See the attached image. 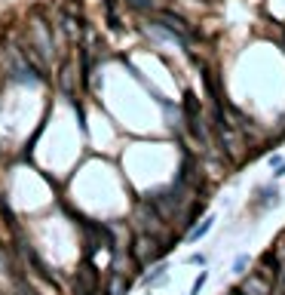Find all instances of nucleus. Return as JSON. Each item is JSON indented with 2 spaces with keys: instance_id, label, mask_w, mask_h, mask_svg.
<instances>
[{
  "instance_id": "1",
  "label": "nucleus",
  "mask_w": 285,
  "mask_h": 295,
  "mask_svg": "<svg viewBox=\"0 0 285 295\" xmlns=\"http://www.w3.org/2000/svg\"><path fill=\"white\" fill-rule=\"evenodd\" d=\"M159 22H162V25H166L169 31H175L181 43H187V40H193V28H190V25H187V22H184L181 16H175V13H169V10H162V13H159Z\"/></svg>"
},
{
  "instance_id": "2",
  "label": "nucleus",
  "mask_w": 285,
  "mask_h": 295,
  "mask_svg": "<svg viewBox=\"0 0 285 295\" xmlns=\"http://www.w3.org/2000/svg\"><path fill=\"white\" fill-rule=\"evenodd\" d=\"M239 295H276L270 280H261V274H252L239 283Z\"/></svg>"
},
{
  "instance_id": "3",
  "label": "nucleus",
  "mask_w": 285,
  "mask_h": 295,
  "mask_svg": "<svg viewBox=\"0 0 285 295\" xmlns=\"http://www.w3.org/2000/svg\"><path fill=\"white\" fill-rule=\"evenodd\" d=\"M276 184H264V188L258 191V206L261 209H270V206H276Z\"/></svg>"
},
{
  "instance_id": "4",
  "label": "nucleus",
  "mask_w": 285,
  "mask_h": 295,
  "mask_svg": "<svg viewBox=\"0 0 285 295\" xmlns=\"http://www.w3.org/2000/svg\"><path fill=\"white\" fill-rule=\"evenodd\" d=\"M129 289V280L120 274V271H113V277H110V283H107V295H123Z\"/></svg>"
},
{
  "instance_id": "5",
  "label": "nucleus",
  "mask_w": 285,
  "mask_h": 295,
  "mask_svg": "<svg viewBox=\"0 0 285 295\" xmlns=\"http://www.w3.org/2000/svg\"><path fill=\"white\" fill-rule=\"evenodd\" d=\"M212 221H215L212 215H209V218H202V221H199V225H196V228L190 231V240H199L202 234H209V231H212Z\"/></svg>"
},
{
  "instance_id": "6",
  "label": "nucleus",
  "mask_w": 285,
  "mask_h": 295,
  "mask_svg": "<svg viewBox=\"0 0 285 295\" xmlns=\"http://www.w3.org/2000/svg\"><path fill=\"white\" fill-rule=\"evenodd\" d=\"M156 280H166V265H159V268H153L147 277H144V286H150V283H156Z\"/></svg>"
},
{
  "instance_id": "7",
  "label": "nucleus",
  "mask_w": 285,
  "mask_h": 295,
  "mask_svg": "<svg viewBox=\"0 0 285 295\" xmlns=\"http://www.w3.org/2000/svg\"><path fill=\"white\" fill-rule=\"evenodd\" d=\"M246 268H249V255H239L233 262V274H246Z\"/></svg>"
},
{
  "instance_id": "8",
  "label": "nucleus",
  "mask_w": 285,
  "mask_h": 295,
  "mask_svg": "<svg viewBox=\"0 0 285 295\" xmlns=\"http://www.w3.org/2000/svg\"><path fill=\"white\" fill-rule=\"evenodd\" d=\"M202 283H206V274H199V277L193 280V289H190V295H196V292L202 289Z\"/></svg>"
},
{
  "instance_id": "9",
  "label": "nucleus",
  "mask_w": 285,
  "mask_h": 295,
  "mask_svg": "<svg viewBox=\"0 0 285 295\" xmlns=\"http://www.w3.org/2000/svg\"><path fill=\"white\" fill-rule=\"evenodd\" d=\"M279 286H282V292H285V268L279 271Z\"/></svg>"
},
{
  "instance_id": "10",
  "label": "nucleus",
  "mask_w": 285,
  "mask_h": 295,
  "mask_svg": "<svg viewBox=\"0 0 285 295\" xmlns=\"http://www.w3.org/2000/svg\"><path fill=\"white\" fill-rule=\"evenodd\" d=\"M285 175V163H279V172H276V178H282Z\"/></svg>"
}]
</instances>
